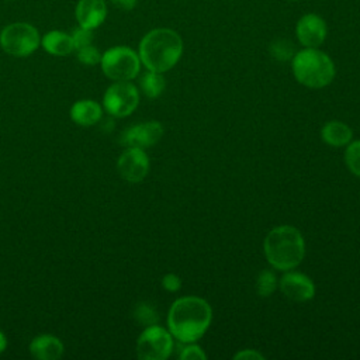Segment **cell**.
Here are the masks:
<instances>
[{
  "mask_svg": "<svg viewBox=\"0 0 360 360\" xmlns=\"http://www.w3.org/2000/svg\"><path fill=\"white\" fill-rule=\"evenodd\" d=\"M278 287L276 273L271 270H262L256 278V291L260 297H270Z\"/></svg>",
  "mask_w": 360,
  "mask_h": 360,
  "instance_id": "cell-19",
  "label": "cell"
},
{
  "mask_svg": "<svg viewBox=\"0 0 360 360\" xmlns=\"http://www.w3.org/2000/svg\"><path fill=\"white\" fill-rule=\"evenodd\" d=\"M345 162L350 173L360 177V139L350 141L346 145L345 150Z\"/></svg>",
  "mask_w": 360,
  "mask_h": 360,
  "instance_id": "cell-21",
  "label": "cell"
},
{
  "mask_svg": "<svg viewBox=\"0 0 360 360\" xmlns=\"http://www.w3.org/2000/svg\"><path fill=\"white\" fill-rule=\"evenodd\" d=\"M100 65L103 73L112 82L132 80L141 70V59L138 52L124 45L108 48L104 53H101Z\"/></svg>",
  "mask_w": 360,
  "mask_h": 360,
  "instance_id": "cell-5",
  "label": "cell"
},
{
  "mask_svg": "<svg viewBox=\"0 0 360 360\" xmlns=\"http://www.w3.org/2000/svg\"><path fill=\"white\" fill-rule=\"evenodd\" d=\"M212 309L208 301L197 295L177 298L167 314V329L181 343L197 342L210 328Z\"/></svg>",
  "mask_w": 360,
  "mask_h": 360,
  "instance_id": "cell-1",
  "label": "cell"
},
{
  "mask_svg": "<svg viewBox=\"0 0 360 360\" xmlns=\"http://www.w3.org/2000/svg\"><path fill=\"white\" fill-rule=\"evenodd\" d=\"M103 108L101 105L90 98L77 100L70 107V118L75 124L80 127H91L101 120Z\"/></svg>",
  "mask_w": 360,
  "mask_h": 360,
  "instance_id": "cell-15",
  "label": "cell"
},
{
  "mask_svg": "<svg viewBox=\"0 0 360 360\" xmlns=\"http://www.w3.org/2000/svg\"><path fill=\"white\" fill-rule=\"evenodd\" d=\"M108 8L105 0H77L75 7V18L77 21V25L96 30L100 27L105 17H107Z\"/></svg>",
  "mask_w": 360,
  "mask_h": 360,
  "instance_id": "cell-13",
  "label": "cell"
},
{
  "mask_svg": "<svg viewBox=\"0 0 360 360\" xmlns=\"http://www.w3.org/2000/svg\"><path fill=\"white\" fill-rule=\"evenodd\" d=\"M292 1H297V0H292Z\"/></svg>",
  "mask_w": 360,
  "mask_h": 360,
  "instance_id": "cell-31",
  "label": "cell"
},
{
  "mask_svg": "<svg viewBox=\"0 0 360 360\" xmlns=\"http://www.w3.org/2000/svg\"><path fill=\"white\" fill-rule=\"evenodd\" d=\"M269 52L276 60L285 62V60L292 59V56L295 55V48H294V44L291 41L280 38V39H276L270 44Z\"/></svg>",
  "mask_w": 360,
  "mask_h": 360,
  "instance_id": "cell-20",
  "label": "cell"
},
{
  "mask_svg": "<svg viewBox=\"0 0 360 360\" xmlns=\"http://www.w3.org/2000/svg\"><path fill=\"white\" fill-rule=\"evenodd\" d=\"M291 69L298 83L309 89H322L332 83L336 75L335 63L318 48H304L291 59Z\"/></svg>",
  "mask_w": 360,
  "mask_h": 360,
  "instance_id": "cell-4",
  "label": "cell"
},
{
  "mask_svg": "<svg viewBox=\"0 0 360 360\" xmlns=\"http://www.w3.org/2000/svg\"><path fill=\"white\" fill-rule=\"evenodd\" d=\"M235 360H263V354L253 349H243L233 356Z\"/></svg>",
  "mask_w": 360,
  "mask_h": 360,
  "instance_id": "cell-27",
  "label": "cell"
},
{
  "mask_svg": "<svg viewBox=\"0 0 360 360\" xmlns=\"http://www.w3.org/2000/svg\"><path fill=\"white\" fill-rule=\"evenodd\" d=\"M162 287L170 292H176L181 288V278L174 273H167L162 278Z\"/></svg>",
  "mask_w": 360,
  "mask_h": 360,
  "instance_id": "cell-26",
  "label": "cell"
},
{
  "mask_svg": "<svg viewBox=\"0 0 360 360\" xmlns=\"http://www.w3.org/2000/svg\"><path fill=\"white\" fill-rule=\"evenodd\" d=\"M263 250L270 266L280 271L295 269L304 259L305 242L292 225H278L264 238Z\"/></svg>",
  "mask_w": 360,
  "mask_h": 360,
  "instance_id": "cell-3",
  "label": "cell"
},
{
  "mask_svg": "<svg viewBox=\"0 0 360 360\" xmlns=\"http://www.w3.org/2000/svg\"><path fill=\"white\" fill-rule=\"evenodd\" d=\"M30 353L38 360H58L63 354V343L53 335L42 333L31 340Z\"/></svg>",
  "mask_w": 360,
  "mask_h": 360,
  "instance_id": "cell-14",
  "label": "cell"
},
{
  "mask_svg": "<svg viewBox=\"0 0 360 360\" xmlns=\"http://www.w3.org/2000/svg\"><path fill=\"white\" fill-rule=\"evenodd\" d=\"M172 352L173 336L158 323L146 326L136 340V356L141 360H166Z\"/></svg>",
  "mask_w": 360,
  "mask_h": 360,
  "instance_id": "cell-7",
  "label": "cell"
},
{
  "mask_svg": "<svg viewBox=\"0 0 360 360\" xmlns=\"http://www.w3.org/2000/svg\"><path fill=\"white\" fill-rule=\"evenodd\" d=\"M41 46L53 56H66L75 51L72 35L59 30H51L41 37Z\"/></svg>",
  "mask_w": 360,
  "mask_h": 360,
  "instance_id": "cell-16",
  "label": "cell"
},
{
  "mask_svg": "<svg viewBox=\"0 0 360 360\" xmlns=\"http://www.w3.org/2000/svg\"><path fill=\"white\" fill-rule=\"evenodd\" d=\"M163 136V127L159 121H145L128 128L122 141L128 146L146 149L158 143Z\"/></svg>",
  "mask_w": 360,
  "mask_h": 360,
  "instance_id": "cell-12",
  "label": "cell"
},
{
  "mask_svg": "<svg viewBox=\"0 0 360 360\" xmlns=\"http://www.w3.org/2000/svg\"><path fill=\"white\" fill-rule=\"evenodd\" d=\"M72 39H73V45H75V51L79 48H83L86 45H90L93 42V30L84 28V27H77L72 31Z\"/></svg>",
  "mask_w": 360,
  "mask_h": 360,
  "instance_id": "cell-24",
  "label": "cell"
},
{
  "mask_svg": "<svg viewBox=\"0 0 360 360\" xmlns=\"http://www.w3.org/2000/svg\"><path fill=\"white\" fill-rule=\"evenodd\" d=\"M117 169L120 176L128 183L142 181L149 172V158L145 149L128 146L118 158Z\"/></svg>",
  "mask_w": 360,
  "mask_h": 360,
  "instance_id": "cell-9",
  "label": "cell"
},
{
  "mask_svg": "<svg viewBox=\"0 0 360 360\" xmlns=\"http://www.w3.org/2000/svg\"><path fill=\"white\" fill-rule=\"evenodd\" d=\"M139 104V91L131 80L114 82L103 96V108L112 117L131 115Z\"/></svg>",
  "mask_w": 360,
  "mask_h": 360,
  "instance_id": "cell-8",
  "label": "cell"
},
{
  "mask_svg": "<svg viewBox=\"0 0 360 360\" xmlns=\"http://www.w3.org/2000/svg\"><path fill=\"white\" fill-rule=\"evenodd\" d=\"M39 45L41 35L30 22H11L0 31L1 49L14 58L30 56L38 49Z\"/></svg>",
  "mask_w": 360,
  "mask_h": 360,
  "instance_id": "cell-6",
  "label": "cell"
},
{
  "mask_svg": "<svg viewBox=\"0 0 360 360\" xmlns=\"http://www.w3.org/2000/svg\"><path fill=\"white\" fill-rule=\"evenodd\" d=\"M281 292L295 302L309 301L315 295V285L312 280L304 273L287 270L278 281Z\"/></svg>",
  "mask_w": 360,
  "mask_h": 360,
  "instance_id": "cell-11",
  "label": "cell"
},
{
  "mask_svg": "<svg viewBox=\"0 0 360 360\" xmlns=\"http://www.w3.org/2000/svg\"><path fill=\"white\" fill-rule=\"evenodd\" d=\"M76 58L83 65L94 66V65L100 63L101 53H100V51L93 44H90V45H86L83 48L76 49Z\"/></svg>",
  "mask_w": 360,
  "mask_h": 360,
  "instance_id": "cell-22",
  "label": "cell"
},
{
  "mask_svg": "<svg viewBox=\"0 0 360 360\" xmlns=\"http://www.w3.org/2000/svg\"><path fill=\"white\" fill-rule=\"evenodd\" d=\"M321 138L323 139L325 143L333 148H342L346 146L352 138H353V131L352 128L339 120H332L323 124L321 129Z\"/></svg>",
  "mask_w": 360,
  "mask_h": 360,
  "instance_id": "cell-17",
  "label": "cell"
},
{
  "mask_svg": "<svg viewBox=\"0 0 360 360\" xmlns=\"http://www.w3.org/2000/svg\"><path fill=\"white\" fill-rule=\"evenodd\" d=\"M328 34L326 21L315 13L304 14L295 25V35L304 48H319Z\"/></svg>",
  "mask_w": 360,
  "mask_h": 360,
  "instance_id": "cell-10",
  "label": "cell"
},
{
  "mask_svg": "<svg viewBox=\"0 0 360 360\" xmlns=\"http://www.w3.org/2000/svg\"><path fill=\"white\" fill-rule=\"evenodd\" d=\"M179 357L181 360H204L207 359V354L204 353V350L194 343H187V346H184L180 350Z\"/></svg>",
  "mask_w": 360,
  "mask_h": 360,
  "instance_id": "cell-25",
  "label": "cell"
},
{
  "mask_svg": "<svg viewBox=\"0 0 360 360\" xmlns=\"http://www.w3.org/2000/svg\"><path fill=\"white\" fill-rule=\"evenodd\" d=\"M4 1H13V0H4Z\"/></svg>",
  "mask_w": 360,
  "mask_h": 360,
  "instance_id": "cell-30",
  "label": "cell"
},
{
  "mask_svg": "<svg viewBox=\"0 0 360 360\" xmlns=\"http://www.w3.org/2000/svg\"><path fill=\"white\" fill-rule=\"evenodd\" d=\"M7 347V339H6V335L0 330V353H3Z\"/></svg>",
  "mask_w": 360,
  "mask_h": 360,
  "instance_id": "cell-29",
  "label": "cell"
},
{
  "mask_svg": "<svg viewBox=\"0 0 360 360\" xmlns=\"http://www.w3.org/2000/svg\"><path fill=\"white\" fill-rule=\"evenodd\" d=\"M183 39L172 28H153L146 32L138 46L141 63L146 70L165 73L181 58Z\"/></svg>",
  "mask_w": 360,
  "mask_h": 360,
  "instance_id": "cell-2",
  "label": "cell"
},
{
  "mask_svg": "<svg viewBox=\"0 0 360 360\" xmlns=\"http://www.w3.org/2000/svg\"><path fill=\"white\" fill-rule=\"evenodd\" d=\"M111 4L122 11H131L136 7L138 0H110Z\"/></svg>",
  "mask_w": 360,
  "mask_h": 360,
  "instance_id": "cell-28",
  "label": "cell"
},
{
  "mask_svg": "<svg viewBox=\"0 0 360 360\" xmlns=\"http://www.w3.org/2000/svg\"><path fill=\"white\" fill-rule=\"evenodd\" d=\"M135 318L146 326L155 325L159 319L156 309L153 307H150L149 304H139L135 309Z\"/></svg>",
  "mask_w": 360,
  "mask_h": 360,
  "instance_id": "cell-23",
  "label": "cell"
},
{
  "mask_svg": "<svg viewBox=\"0 0 360 360\" xmlns=\"http://www.w3.org/2000/svg\"><path fill=\"white\" fill-rule=\"evenodd\" d=\"M139 86L146 97L156 98L163 93L166 87V80L163 77V73L146 70L139 79Z\"/></svg>",
  "mask_w": 360,
  "mask_h": 360,
  "instance_id": "cell-18",
  "label": "cell"
}]
</instances>
